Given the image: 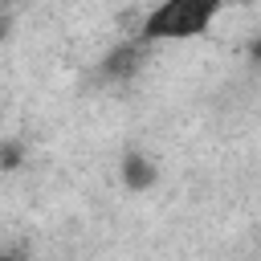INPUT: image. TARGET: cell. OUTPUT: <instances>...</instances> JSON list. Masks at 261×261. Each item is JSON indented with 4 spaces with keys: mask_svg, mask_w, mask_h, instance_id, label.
<instances>
[{
    "mask_svg": "<svg viewBox=\"0 0 261 261\" xmlns=\"http://www.w3.org/2000/svg\"><path fill=\"white\" fill-rule=\"evenodd\" d=\"M122 184H126L130 192L151 188V184H155V163L143 159V155H126V163H122Z\"/></svg>",
    "mask_w": 261,
    "mask_h": 261,
    "instance_id": "2",
    "label": "cell"
},
{
    "mask_svg": "<svg viewBox=\"0 0 261 261\" xmlns=\"http://www.w3.org/2000/svg\"><path fill=\"white\" fill-rule=\"evenodd\" d=\"M0 261H29L24 249H0Z\"/></svg>",
    "mask_w": 261,
    "mask_h": 261,
    "instance_id": "5",
    "label": "cell"
},
{
    "mask_svg": "<svg viewBox=\"0 0 261 261\" xmlns=\"http://www.w3.org/2000/svg\"><path fill=\"white\" fill-rule=\"evenodd\" d=\"M220 0H163L155 12H147L143 20V41H179V37H196L208 29V20L216 16Z\"/></svg>",
    "mask_w": 261,
    "mask_h": 261,
    "instance_id": "1",
    "label": "cell"
},
{
    "mask_svg": "<svg viewBox=\"0 0 261 261\" xmlns=\"http://www.w3.org/2000/svg\"><path fill=\"white\" fill-rule=\"evenodd\" d=\"M20 167V143H4L0 147V171H16Z\"/></svg>",
    "mask_w": 261,
    "mask_h": 261,
    "instance_id": "4",
    "label": "cell"
},
{
    "mask_svg": "<svg viewBox=\"0 0 261 261\" xmlns=\"http://www.w3.org/2000/svg\"><path fill=\"white\" fill-rule=\"evenodd\" d=\"M135 65H139V49H135V45H118V49L106 57L102 73H106V77H126V73H135Z\"/></svg>",
    "mask_w": 261,
    "mask_h": 261,
    "instance_id": "3",
    "label": "cell"
}]
</instances>
